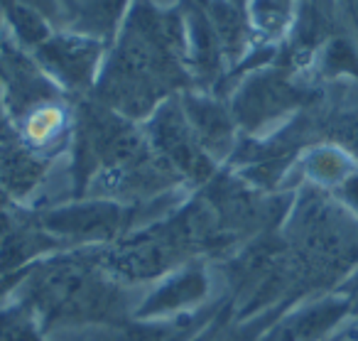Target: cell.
<instances>
[{
	"label": "cell",
	"mask_w": 358,
	"mask_h": 341,
	"mask_svg": "<svg viewBox=\"0 0 358 341\" xmlns=\"http://www.w3.org/2000/svg\"><path fill=\"white\" fill-rule=\"evenodd\" d=\"M15 27H20V32L27 37V40H40L45 35V27H42L40 18L32 15L27 11H17L15 13Z\"/></svg>",
	"instance_id": "1"
},
{
	"label": "cell",
	"mask_w": 358,
	"mask_h": 341,
	"mask_svg": "<svg viewBox=\"0 0 358 341\" xmlns=\"http://www.w3.org/2000/svg\"><path fill=\"white\" fill-rule=\"evenodd\" d=\"M336 138L341 140V143H346L348 148H351L353 153L358 155V113H353V116H348V118L338 120Z\"/></svg>",
	"instance_id": "2"
},
{
	"label": "cell",
	"mask_w": 358,
	"mask_h": 341,
	"mask_svg": "<svg viewBox=\"0 0 358 341\" xmlns=\"http://www.w3.org/2000/svg\"><path fill=\"white\" fill-rule=\"evenodd\" d=\"M346 197H348V202L358 207V177H353L346 182Z\"/></svg>",
	"instance_id": "3"
}]
</instances>
